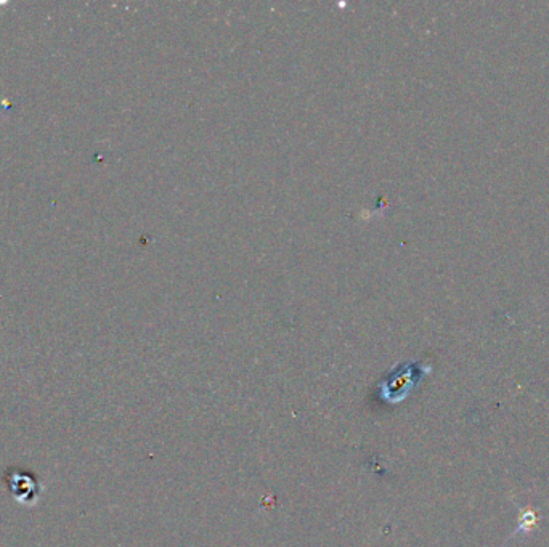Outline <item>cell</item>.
Masks as SVG:
<instances>
[{"label":"cell","instance_id":"cell-1","mask_svg":"<svg viewBox=\"0 0 549 547\" xmlns=\"http://www.w3.org/2000/svg\"><path fill=\"white\" fill-rule=\"evenodd\" d=\"M537 512L533 511H522L521 517H519V527H517L516 533L514 535H519V533H530L533 531V528L537 527L538 523Z\"/></svg>","mask_w":549,"mask_h":547}]
</instances>
